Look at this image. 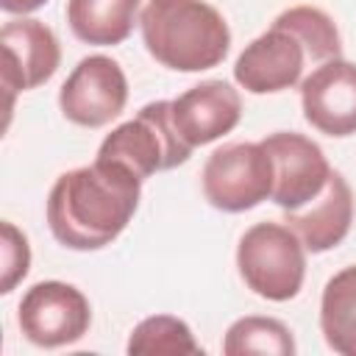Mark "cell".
<instances>
[{"label": "cell", "mask_w": 356, "mask_h": 356, "mask_svg": "<svg viewBox=\"0 0 356 356\" xmlns=\"http://www.w3.org/2000/svg\"><path fill=\"white\" fill-rule=\"evenodd\" d=\"M142 178L111 159L67 170L47 195V225L70 250H100L111 245L136 214Z\"/></svg>", "instance_id": "6da1fadb"}, {"label": "cell", "mask_w": 356, "mask_h": 356, "mask_svg": "<svg viewBox=\"0 0 356 356\" xmlns=\"http://www.w3.org/2000/svg\"><path fill=\"white\" fill-rule=\"evenodd\" d=\"M339 56L342 39L334 19L317 6H292L239 53L234 78L250 95H273L298 86L306 64Z\"/></svg>", "instance_id": "7a4b0ae2"}, {"label": "cell", "mask_w": 356, "mask_h": 356, "mask_svg": "<svg viewBox=\"0 0 356 356\" xmlns=\"http://www.w3.org/2000/svg\"><path fill=\"white\" fill-rule=\"evenodd\" d=\"M139 28L147 53L175 72L211 70L231 50L225 17L206 0H147Z\"/></svg>", "instance_id": "3957f363"}, {"label": "cell", "mask_w": 356, "mask_h": 356, "mask_svg": "<svg viewBox=\"0 0 356 356\" xmlns=\"http://www.w3.org/2000/svg\"><path fill=\"white\" fill-rule=\"evenodd\" d=\"M236 267L250 292L264 300H292L306 278V248L286 222L250 225L236 248Z\"/></svg>", "instance_id": "277c9868"}, {"label": "cell", "mask_w": 356, "mask_h": 356, "mask_svg": "<svg viewBox=\"0 0 356 356\" xmlns=\"http://www.w3.org/2000/svg\"><path fill=\"white\" fill-rule=\"evenodd\" d=\"M170 117V100H156L139 108V114L117 125L97 147V159H111L131 167L142 181L153 172L172 170L192 156Z\"/></svg>", "instance_id": "5b68a950"}, {"label": "cell", "mask_w": 356, "mask_h": 356, "mask_svg": "<svg viewBox=\"0 0 356 356\" xmlns=\"http://www.w3.org/2000/svg\"><path fill=\"white\" fill-rule=\"evenodd\" d=\"M273 159L261 142H231L217 147L200 172L203 197L228 214L256 209L273 197Z\"/></svg>", "instance_id": "8992f818"}, {"label": "cell", "mask_w": 356, "mask_h": 356, "mask_svg": "<svg viewBox=\"0 0 356 356\" xmlns=\"http://www.w3.org/2000/svg\"><path fill=\"white\" fill-rule=\"evenodd\" d=\"M19 331L39 348H64L78 342L92 325L86 295L64 281H39L25 289L17 309Z\"/></svg>", "instance_id": "52a82bcc"}, {"label": "cell", "mask_w": 356, "mask_h": 356, "mask_svg": "<svg viewBox=\"0 0 356 356\" xmlns=\"http://www.w3.org/2000/svg\"><path fill=\"white\" fill-rule=\"evenodd\" d=\"M128 81L122 67L108 56H86L75 64L58 92L61 114L81 128H103L122 114Z\"/></svg>", "instance_id": "ba28073f"}, {"label": "cell", "mask_w": 356, "mask_h": 356, "mask_svg": "<svg viewBox=\"0 0 356 356\" xmlns=\"http://www.w3.org/2000/svg\"><path fill=\"white\" fill-rule=\"evenodd\" d=\"M264 150L273 159V203L284 211H295L314 200L331 175V164L317 142L298 131H275L261 139Z\"/></svg>", "instance_id": "9c48e42d"}, {"label": "cell", "mask_w": 356, "mask_h": 356, "mask_svg": "<svg viewBox=\"0 0 356 356\" xmlns=\"http://www.w3.org/2000/svg\"><path fill=\"white\" fill-rule=\"evenodd\" d=\"M0 47H3V89H6V108L11 111L14 95L36 89L47 83L58 64L61 47L42 19H11L0 28Z\"/></svg>", "instance_id": "30bf717a"}, {"label": "cell", "mask_w": 356, "mask_h": 356, "mask_svg": "<svg viewBox=\"0 0 356 356\" xmlns=\"http://www.w3.org/2000/svg\"><path fill=\"white\" fill-rule=\"evenodd\" d=\"M300 106L306 122L325 136L356 134V64L331 58L317 64L300 81Z\"/></svg>", "instance_id": "8fae6325"}, {"label": "cell", "mask_w": 356, "mask_h": 356, "mask_svg": "<svg viewBox=\"0 0 356 356\" xmlns=\"http://www.w3.org/2000/svg\"><path fill=\"white\" fill-rule=\"evenodd\" d=\"M170 117L181 139L189 147H200L239 125L242 97L228 81H203L170 100Z\"/></svg>", "instance_id": "7c38bea8"}, {"label": "cell", "mask_w": 356, "mask_h": 356, "mask_svg": "<svg viewBox=\"0 0 356 356\" xmlns=\"http://www.w3.org/2000/svg\"><path fill=\"white\" fill-rule=\"evenodd\" d=\"M284 222L298 234L309 253L337 248L353 222V192L342 172L331 170L325 189L295 211H284Z\"/></svg>", "instance_id": "4fadbf2b"}, {"label": "cell", "mask_w": 356, "mask_h": 356, "mask_svg": "<svg viewBox=\"0 0 356 356\" xmlns=\"http://www.w3.org/2000/svg\"><path fill=\"white\" fill-rule=\"evenodd\" d=\"M142 0H67L70 31L97 47L120 44L139 22Z\"/></svg>", "instance_id": "5bb4252c"}, {"label": "cell", "mask_w": 356, "mask_h": 356, "mask_svg": "<svg viewBox=\"0 0 356 356\" xmlns=\"http://www.w3.org/2000/svg\"><path fill=\"white\" fill-rule=\"evenodd\" d=\"M320 331L334 353L356 356V264L325 281L320 298Z\"/></svg>", "instance_id": "9a60e30c"}, {"label": "cell", "mask_w": 356, "mask_h": 356, "mask_svg": "<svg viewBox=\"0 0 356 356\" xmlns=\"http://www.w3.org/2000/svg\"><path fill=\"white\" fill-rule=\"evenodd\" d=\"M225 356H245V353H273V356H292L295 339L292 331L275 317L248 314L228 325L222 339Z\"/></svg>", "instance_id": "2e32d148"}, {"label": "cell", "mask_w": 356, "mask_h": 356, "mask_svg": "<svg viewBox=\"0 0 356 356\" xmlns=\"http://www.w3.org/2000/svg\"><path fill=\"white\" fill-rule=\"evenodd\" d=\"M128 353H203L192 328L172 314L145 317L128 337Z\"/></svg>", "instance_id": "e0dca14e"}, {"label": "cell", "mask_w": 356, "mask_h": 356, "mask_svg": "<svg viewBox=\"0 0 356 356\" xmlns=\"http://www.w3.org/2000/svg\"><path fill=\"white\" fill-rule=\"evenodd\" d=\"M3 239H0V256H3V278H0V292L8 295L31 270V248L25 234L14 225V222H3L0 225Z\"/></svg>", "instance_id": "ac0fdd59"}, {"label": "cell", "mask_w": 356, "mask_h": 356, "mask_svg": "<svg viewBox=\"0 0 356 356\" xmlns=\"http://www.w3.org/2000/svg\"><path fill=\"white\" fill-rule=\"evenodd\" d=\"M47 0H0V8L6 14H31L36 8H42Z\"/></svg>", "instance_id": "d6986e66"}]
</instances>
